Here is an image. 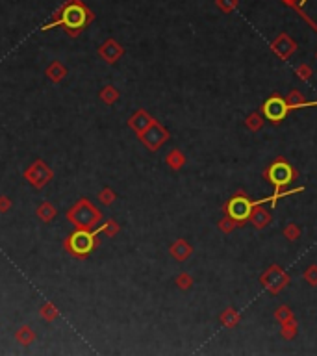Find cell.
Returning a JSON list of instances; mask_svg holds the SVG:
<instances>
[{"label": "cell", "mask_w": 317, "mask_h": 356, "mask_svg": "<svg viewBox=\"0 0 317 356\" xmlns=\"http://www.w3.org/2000/svg\"><path fill=\"white\" fill-rule=\"evenodd\" d=\"M62 22H63L67 28H82L85 22H87V11L84 6L80 4H71L67 6L62 15Z\"/></svg>", "instance_id": "1"}, {"label": "cell", "mask_w": 317, "mask_h": 356, "mask_svg": "<svg viewBox=\"0 0 317 356\" xmlns=\"http://www.w3.org/2000/svg\"><path fill=\"white\" fill-rule=\"evenodd\" d=\"M254 204L247 197H234L228 204V213L232 215V219L236 221H245L247 217H251V211H253Z\"/></svg>", "instance_id": "2"}, {"label": "cell", "mask_w": 317, "mask_h": 356, "mask_svg": "<svg viewBox=\"0 0 317 356\" xmlns=\"http://www.w3.org/2000/svg\"><path fill=\"white\" fill-rule=\"evenodd\" d=\"M287 108H289V106H287L285 100H282L280 97H273V98H269V100L264 104V113L267 119L278 123V121H282L285 117Z\"/></svg>", "instance_id": "3"}, {"label": "cell", "mask_w": 317, "mask_h": 356, "mask_svg": "<svg viewBox=\"0 0 317 356\" xmlns=\"http://www.w3.org/2000/svg\"><path fill=\"white\" fill-rule=\"evenodd\" d=\"M267 177H269V182H273L275 186H284V184H289V182H291L293 171L289 167V163H285V162H276L275 165L269 169Z\"/></svg>", "instance_id": "4"}, {"label": "cell", "mask_w": 317, "mask_h": 356, "mask_svg": "<svg viewBox=\"0 0 317 356\" xmlns=\"http://www.w3.org/2000/svg\"><path fill=\"white\" fill-rule=\"evenodd\" d=\"M253 223L256 225V227H265L267 223H269V215L265 213L264 210H254V213H253Z\"/></svg>", "instance_id": "5"}, {"label": "cell", "mask_w": 317, "mask_h": 356, "mask_svg": "<svg viewBox=\"0 0 317 356\" xmlns=\"http://www.w3.org/2000/svg\"><path fill=\"white\" fill-rule=\"evenodd\" d=\"M291 43L293 41H291L287 35H280V37H278V41L275 43V50L280 54V56H287L289 50H285V45H291Z\"/></svg>", "instance_id": "6"}, {"label": "cell", "mask_w": 317, "mask_h": 356, "mask_svg": "<svg viewBox=\"0 0 317 356\" xmlns=\"http://www.w3.org/2000/svg\"><path fill=\"white\" fill-rule=\"evenodd\" d=\"M217 6H219L222 11H232V10H236V6H238V0H217Z\"/></svg>", "instance_id": "7"}, {"label": "cell", "mask_w": 317, "mask_h": 356, "mask_svg": "<svg viewBox=\"0 0 317 356\" xmlns=\"http://www.w3.org/2000/svg\"><path fill=\"white\" fill-rule=\"evenodd\" d=\"M234 314H236L234 310H226L224 315H222V323H224V325H234V323L238 321V315H234Z\"/></svg>", "instance_id": "8"}, {"label": "cell", "mask_w": 317, "mask_h": 356, "mask_svg": "<svg viewBox=\"0 0 317 356\" xmlns=\"http://www.w3.org/2000/svg\"><path fill=\"white\" fill-rule=\"evenodd\" d=\"M297 73L301 74V78H308V74H310V69H308V67H301V69H299Z\"/></svg>", "instance_id": "9"}, {"label": "cell", "mask_w": 317, "mask_h": 356, "mask_svg": "<svg viewBox=\"0 0 317 356\" xmlns=\"http://www.w3.org/2000/svg\"><path fill=\"white\" fill-rule=\"evenodd\" d=\"M295 234H297L295 228H291V230H285V236H291V238H295Z\"/></svg>", "instance_id": "10"}]
</instances>
